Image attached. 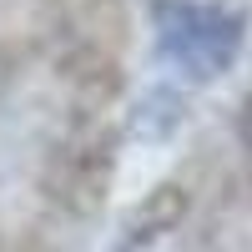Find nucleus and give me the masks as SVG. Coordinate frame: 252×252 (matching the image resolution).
<instances>
[{"label":"nucleus","instance_id":"3","mask_svg":"<svg viewBox=\"0 0 252 252\" xmlns=\"http://www.w3.org/2000/svg\"><path fill=\"white\" fill-rule=\"evenodd\" d=\"M242 141L252 146V96H247V106H242Z\"/></svg>","mask_w":252,"mask_h":252},{"label":"nucleus","instance_id":"2","mask_svg":"<svg viewBox=\"0 0 252 252\" xmlns=\"http://www.w3.org/2000/svg\"><path fill=\"white\" fill-rule=\"evenodd\" d=\"M121 252H202V247L187 237L182 227H146V232H136Z\"/></svg>","mask_w":252,"mask_h":252},{"label":"nucleus","instance_id":"1","mask_svg":"<svg viewBox=\"0 0 252 252\" xmlns=\"http://www.w3.org/2000/svg\"><path fill=\"white\" fill-rule=\"evenodd\" d=\"M157 26V51L172 61L182 76L212 81L237 61L242 51V15L222 5H202V0H157L152 5Z\"/></svg>","mask_w":252,"mask_h":252}]
</instances>
